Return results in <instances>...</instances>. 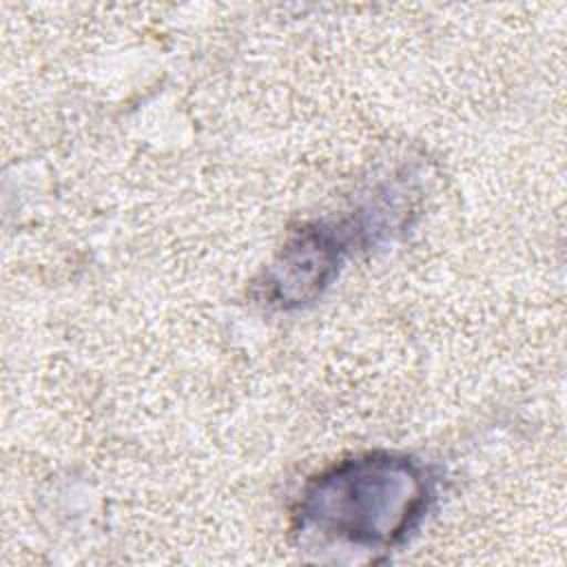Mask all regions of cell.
<instances>
[{"label":"cell","instance_id":"cell-1","mask_svg":"<svg viewBox=\"0 0 567 567\" xmlns=\"http://www.w3.org/2000/svg\"><path fill=\"white\" fill-rule=\"evenodd\" d=\"M430 483L421 465L390 454L346 461L310 483L301 523L319 534L377 547L401 540L425 514Z\"/></svg>","mask_w":567,"mask_h":567}]
</instances>
